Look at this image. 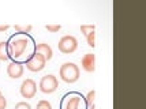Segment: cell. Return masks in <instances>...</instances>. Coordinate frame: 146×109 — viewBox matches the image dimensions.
I'll use <instances>...</instances> for the list:
<instances>
[{
	"mask_svg": "<svg viewBox=\"0 0 146 109\" xmlns=\"http://www.w3.org/2000/svg\"><path fill=\"white\" fill-rule=\"evenodd\" d=\"M57 87H59V81L52 74H48V75L42 77L41 81H40V90L44 94H52V93H55L57 90Z\"/></svg>",
	"mask_w": 146,
	"mask_h": 109,
	"instance_id": "5",
	"label": "cell"
},
{
	"mask_svg": "<svg viewBox=\"0 0 146 109\" xmlns=\"http://www.w3.org/2000/svg\"><path fill=\"white\" fill-rule=\"evenodd\" d=\"M86 41H88V45L94 48L96 46V33L94 32H90L88 36H86Z\"/></svg>",
	"mask_w": 146,
	"mask_h": 109,
	"instance_id": "15",
	"label": "cell"
},
{
	"mask_svg": "<svg viewBox=\"0 0 146 109\" xmlns=\"http://www.w3.org/2000/svg\"><path fill=\"white\" fill-rule=\"evenodd\" d=\"M45 29H46L48 32H51V33H57L60 29H62V26L60 25H46L45 26Z\"/></svg>",
	"mask_w": 146,
	"mask_h": 109,
	"instance_id": "17",
	"label": "cell"
},
{
	"mask_svg": "<svg viewBox=\"0 0 146 109\" xmlns=\"http://www.w3.org/2000/svg\"><path fill=\"white\" fill-rule=\"evenodd\" d=\"M37 109H38V108H37Z\"/></svg>",
	"mask_w": 146,
	"mask_h": 109,
	"instance_id": "23",
	"label": "cell"
},
{
	"mask_svg": "<svg viewBox=\"0 0 146 109\" xmlns=\"http://www.w3.org/2000/svg\"><path fill=\"white\" fill-rule=\"evenodd\" d=\"M59 109H89V106L82 93L72 90L62 97Z\"/></svg>",
	"mask_w": 146,
	"mask_h": 109,
	"instance_id": "2",
	"label": "cell"
},
{
	"mask_svg": "<svg viewBox=\"0 0 146 109\" xmlns=\"http://www.w3.org/2000/svg\"><path fill=\"white\" fill-rule=\"evenodd\" d=\"M89 109H96V106H94V104L92 105V106H89Z\"/></svg>",
	"mask_w": 146,
	"mask_h": 109,
	"instance_id": "21",
	"label": "cell"
},
{
	"mask_svg": "<svg viewBox=\"0 0 146 109\" xmlns=\"http://www.w3.org/2000/svg\"><path fill=\"white\" fill-rule=\"evenodd\" d=\"M19 91L23 98H34L36 93H37V83L33 79H25L21 85Z\"/></svg>",
	"mask_w": 146,
	"mask_h": 109,
	"instance_id": "7",
	"label": "cell"
},
{
	"mask_svg": "<svg viewBox=\"0 0 146 109\" xmlns=\"http://www.w3.org/2000/svg\"><path fill=\"white\" fill-rule=\"evenodd\" d=\"M85 100H86L88 106H92V105L94 104V100H96V91H94V90H90L89 93L85 96Z\"/></svg>",
	"mask_w": 146,
	"mask_h": 109,
	"instance_id": "13",
	"label": "cell"
},
{
	"mask_svg": "<svg viewBox=\"0 0 146 109\" xmlns=\"http://www.w3.org/2000/svg\"><path fill=\"white\" fill-rule=\"evenodd\" d=\"M82 68L86 72H94L96 70V55L93 53H86L81 60Z\"/></svg>",
	"mask_w": 146,
	"mask_h": 109,
	"instance_id": "8",
	"label": "cell"
},
{
	"mask_svg": "<svg viewBox=\"0 0 146 109\" xmlns=\"http://www.w3.org/2000/svg\"><path fill=\"white\" fill-rule=\"evenodd\" d=\"M7 56L11 63L25 65L36 55V40L30 34L14 33L6 41Z\"/></svg>",
	"mask_w": 146,
	"mask_h": 109,
	"instance_id": "1",
	"label": "cell"
},
{
	"mask_svg": "<svg viewBox=\"0 0 146 109\" xmlns=\"http://www.w3.org/2000/svg\"><path fill=\"white\" fill-rule=\"evenodd\" d=\"M14 29H15V33H22V34H30V32H32V26L30 25H27V26L15 25Z\"/></svg>",
	"mask_w": 146,
	"mask_h": 109,
	"instance_id": "12",
	"label": "cell"
},
{
	"mask_svg": "<svg viewBox=\"0 0 146 109\" xmlns=\"http://www.w3.org/2000/svg\"><path fill=\"white\" fill-rule=\"evenodd\" d=\"M94 29H96L94 25H82V26H81V33H82L83 36L86 37L90 32H94Z\"/></svg>",
	"mask_w": 146,
	"mask_h": 109,
	"instance_id": "14",
	"label": "cell"
},
{
	"mask_svg": "<svg viewBox=\"0 0 146 109\" xmlns=\"http://www.w3.org/2000/svg\"><path fill=\"white\" fill-rule=\"evenodd\" d=\"M57 48L64 55H71L78 49V40L74 36H63L59 40Z\"/></svg>",
	"mask_w": 146,
	"mask_h": 109,
	"instance_id": "4",
	"label": "cell"
},
{
	"mask_svg": "<svg viewBox=\"0 0 146 109\" xmlns=\"http://www.w3.org/2000/svg\"><path fill=\"white\" fill-rule=\"evenodd\" d=\"M0 60H1V61H7V60H8L6 41H0Z\"/></svg>",
	"mask_w": 146,
	"mask_h": 109,
	"instance_id": "11",
	"label": "cell"
},
{
	"mask_svg": "<svg viewBox=\"0 0 146 109\" xmlns=\"http://www.w3.org/2000/svg\"><path fill=\"white\" fill-rule=\"evenodd\" d=\"M45 64H46V60H45L44 56H41L40 53H36L25 65L26 68L32 72H40L45 68Z\"/></svg>",
	"mask_w": 146,
	"mask_h": 109,
	"instance_id": "6",
	"label": "cell"
},
{
	"mask_svg": "<svg viewBox=\"0 0 146 109\" xmlns=\"http://www.w3.org/2000/svg\"><path fill=\"white\" fill-rule=\"evenodd\" d=\"M23 65L17 64V63H10L7 65V75L11 79H18L23 75Z\"/></svg>",
	"mask_w": 146,
	"mask_h": 109,
	"instance_id": "9",
	"label": "cell"
},
{
	"mask_svg": "<svg viewBox=\"0 0 146 109\" xmlns=\"http://www.w3.org/2000/svg\"><path fill=\"white\" fill-rule=\"evenodd\" d=\"M0 94H1V91H0Z\"/></svg>",
	"mask_w": 146,
	"mask_h": 109,
	"instance_id": "22",
	"label": "cell"
},
{
	"mask_svg": "<svg viewBox=\"0 0 146 109\" xmlns=\"http://www.w3.org/2000/svg\"><path fill=\"white\" fill-rule=\"evenodd\" d=\"M7 108V100L4 98L3 94H0V109H6Z\"/></svg>",
	"mask_w": 146,
	"mask_h": 109,
	"instance_id": "19",
	"label": "cell"
},
{
	"mask_svg": "<svg viewBox=\"0 0 146 109\" xmlns=\"http://www.w3.org/2000/svg\"><path fill=\"white\" fill-rule=\"evenodd\" d=\"M59 75H60V79L66 83H75L81 77V71H79V67L75 63L67 61V63H63L60 65Z\"/></svg>",
	"mask_w": 146,
	"mask_h": 109,
	"instance_id": "3",
	"label": "cell"
},
{
	"mask_svg": "<svg viewBox=\"0 0 146 109\" xmlns=\"http://www.w3.org/2000/svg\"><path fill=\"white\" fill-rule=\"evenodd\" d=\"M10 29V25H0V32H6Z\"/></svg>",
	"mask_w": 146,
	"mask_h": 109,
	"instance_id": "20",
	"label": "cell"
},
{
	"mask_svg": "<svg viewBox=\"0 0 146 109\" xmlns=\"http://www.w3.org/2000/svg\"><path fill=\"white\" fill-rule=\"evenodd\" d=\"M36 53H40L41 56H44L46 61H49V60L53 57V51H52V48L48 44H45V42L37 44V46H36Z\"/></svg>",
	"mask_w": 146,
	"mask_h": 109,
	"instance_id": "10",
	"label": "cell"
},
{
	"mask_svg": "<svg viewBox=\"0 0 146 109\" xmlns=\"http://www.w3.org/2000/svg\"><path fill=\"white\" fill-rule=\"evenodd\" d=\"M14 109H32V106H30V104H27V102H18L17 105H15V108Z\"/></svg>",
	"mask_w": 146,
	"mask_h": 109,
	"instance_id": "18",
	"label": "cell"
},
{
	"mask_svg": "<svg viewBox=\"0 0 146 109\" xmlns=\"http://www.w3.org/2000/svg\"><path fill=\"white\" fill-rule=\"evenodd\" d=\"M37 108L38 109H52V105H51V102H48L45 100H41V101H38Z\"/></svg>",
	"mask_w": 146,
	"mask_h": 109,
	"instance_id": "16",
	"label": "cell"
}]
</instances>
